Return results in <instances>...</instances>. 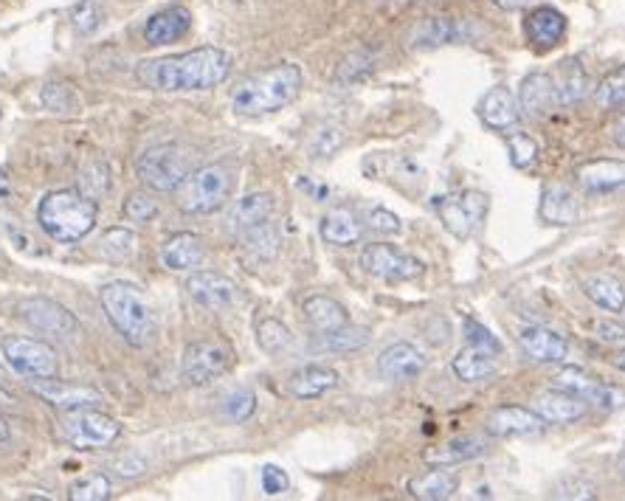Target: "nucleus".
I'll return each mask as SVG.
<instances>
[{
    "label": "nucleus",
    "instance_id": "1",
    "mask_svg": "<svg viewBox=\"0 0 625 501\" xmlns=\"http://www.w3.org/2000/svg\"><path fill=\"white\" fill-rule=\"evenodd\" d=\"M229 74L231 56L215 45L184 51V54L155 56V60H144L136 65V80L158 93L211 91L226 82Z\"/></svg>",
    "mask_w": 625,
    "mask_h": 501
},
{
    "label": "nucleus",
    "instance_id": "2",
    "mask_svg": "<svg viewBox=\"0 0 625 501\" xmlns=\"http://www.w3.org/2000/svg\"><path fill=\"white\" fill-rule=\"evenodd\" d=\"M304 85V74L296 62H277L271 69L251 74L231 91V111L237 116H268L293 105Z\"/></svg>",
    "mask_w": 625,
    "mask_h": 501
},
{
    "label": "nucleus",
    "instance_id": "3",
    "mask_svg": "<svg viewBox=\"0 0 625 501\" xmlns=\"http://www.w3.org/2000/svg\"><path fill=\"white\" fill-rule=\"evenodd\" d=\"M96 200L85 198L80 189H56L49 192L38 206V223L51 240L74 246V242L85 240L96 226Z\"/></svg>",
    "mask_w": 625,
    "mask_h": 501
},
{
    "label": "nucleus",
    "instance_id": "4",
    "mask_svg": "<svg viewBox=\"0 0 625 501\" xmlns=\"http://www.w3.org/2000/svg\"><path fill=\"white\" fill-rule=\"evenodd\" d=\"M107 322L131 347H147L155 338V313L147 296L131 282H107L100 291Z\"/></svg>",
    "mask_w": 625,
    "mask_h": 501
},
{
    "label": "nucleus",
    "instance_id": "5",
    "mask_svg": "<svg viewBox=\"0 0 625 501\" xmlns=\"http://www.w3.org/2000/svg\"><path fill=\"white\" fill-rule=\"evenodd\" d=\"M235 189V173L229 164H206L186 175L178 186V209L184 215H211L223 209Z\"/></svg>",
    "mask_w": 625,
    "mask_h": 501
},
{
    "label": "nucleus",
    "instance_id": "6",
    "mask_svg": "<svg viewBox=\"0 0 625 501\" xmlns=\"http://www.w3.org/2000/svg\"><path fill=\"white\" fill-rule=\"evenodd\" d=\"M192 169V149L180 147V144H155V147L144 149L136 164L138 180L153 192H178V186Z\"/></svg>",
    "mask_w": 625,
    "mask_h": 501
},
{
    "label": "nucleus",
    "instance_id": "7",
    "mask_svg": "<svg viewBox=\"0 0 625 501\" xmlns=\"http://www.w3.org/2000/svg\"><path fill=\"white\" fill-rule=\"evenodd\" d=\"M235 364V347L226 338L192 341L180 358V375L189 386H209Z\"/></svg>",
    "mask_w": 625,
    "mask_h": 501
},
{
    "label": "nucleus",
    "instance_id": "8",
    "mask_svg": "<svg viewBox=\"0 0 625 501\" xmlns=\"http://www.w3.org/2000/svg\"><path fill=\"white\" fill-rule=\"evenodd\" d=\"M0 355L9 369L18 372L20 378H54L60 375V355L51 344L29 335H7L0 341Z\"/></svg>",
    "mask_w": 625,
    "mask_h": 501
},
{
    "label": "nucleus",
    "instance_id": "9",
    "mask_svg": "<svg viewBox=\"0 0 625 501\" xmlns=\"http://www.w3.org/2000/svg\"><path fill=\"white\" fill-rule=\"evenodd\" d=\"M434 211L440 215V223L448 234H454L457 240H468L488 215V195L479 189L448 192L442 198H434Z\"/></svg>",
    "mask_w": 625,
    "mask_h": 501
},
{
    "label": "nucleus",
    "instance_id": "10",
    "mask_svg": "<svg viewBox=\"0 0 625 501\" xmlns=\"http://www.w3.org/2000/svg\"><path fill=\"white\" fill-rule=\"evenodd\" d=\"M62 437L76 448V451H102L113 446L122 434V426L113 417L102 415L96 409H74L65 411L60 422Z\"/></svg>",
    "mask_w": 625,
    "mask_h": 501
},
{
    "label": "nucleus",
    "instance_id": "11",
    "mask_svg": "<svg viewBox=\"0 0 625 501\" xmlns=\"http://www.w3.org/2000/svg\"><path fill=\"white\" fill-rule=\"evenodd\" d=\"M18 316L29 324L31 330L49 335L54 341H71L82 335V324L69 307L45 296H29L18 304Z\"/></svg>",
    "mask_w": 625,
    "mask_h": 501
},
{
    "label": "nucleus",
    "instance_id": "12",
    "mask_svg": "<svg viewBox=\"0 0 625 501\" xmlns=\"http://www.w3.org/2000/svg\"><path fill=\"white\" fill-rule=\"evenodd\" d=\"M361 268L384 282H409L423 273V262L389 242H372L361 251Z\"/></svg>",
    "mask_w": 625,
    "mask_h": 501
},
{
    "label": "nucleus",
    "instance_id": "13",
    "mask_svg": "<svg viewBox=\"0 0 625 501\" xmlns=\"http://www.w3.org/2000/svg\"><path fill=\"white\" fill-rule=\"evenodd\" d=\"M552 386L583 397L588 406H597L603 411L625 409V392L619 386L603 384V380L592 378V375H586L583 369H575V366H566V369L558 372L555 378H552Z\"/></svg>",
    "mask_w": 625,
    "mask_h": 501
},
{
    "label": "nucleus",
    "instance_id": "14",
    "mask_svg": "<svg viewBox=\"0 0 625 501\" xmlns=\"http://www.w3.org/2000/svg\"><path fill=\"white\" fill-rule=\"evenodd\" d=\"M29 389L45 400L49 406L60 411H74V409H96L102 406V395L93 386L82 384H69V380H56L54 378H31Z\"/></svg>",
    "mask_w": 625,
    "mask_h": 501
},
{
    "label": "nucleus",
    "instance_id": "15",
    "mask_svg": "<svg viewBox=\"0 0 625 501\" xmlns=\"http://www.w3.org/2000/svg\"><path fill=\"white\" fill-rule=\"evenodd\" d=\"M186 293L206 310H229L237 302V285L229 276L215 271H195L186 279Z\"/></svg>",
    "mask_w": 625,
    "mask_h": 501
},
{
    "label": "nucleus",
    "instance_id": "16",
    "mask_svg": "<svg viewBox=\"0 0 625 501\" xmlns=\"http://www.w3.org/2000/svg\"><path fill=\"white\" fill-rule=\"evenodd\" d=\"M566 29H570V23H566L564 12H558L555 7H546V3L533 7L524 18L527 43L535 45L539 51H550L564 43Z\"/></svg>",
    "mask_w": 625,
    "mask_h": 501
},
{
    "label": "nucleus",
    "instance_id": "17",
    "mask_svg": "<svg viewBox=\"0 0 625 501\" xmlns=\"http://www.w3.org/2000/svg\"><path fill=\"white\" fill-rule=\"evenodd\" d=\"M546 422L524 406H499L485 417V434L488 437H533L544 431Z\"/></svg>",
    "mask_w": 625,
    "mask_h": 501
},
{
    "label": "nucleus",
    "instance_id": "18",
    "mask_svg": "<svg viewBox=\"0 0 625 501\" xmlns=\"http://www.w3.org/2000/svg\"><path fill=\"white\" fill-rule=\"evenodd\" d=\"M271 215H273V195L251 192L229 206V211H226V220H223V229L229 231L231 237H242L246 231L268 223Z\"/></svg>",
    "mask_w": 625,
    "mask_h": 501
},
{
    "label": "nucleus",
    "instance_id": "19",
    "mask_svg": "<svg viewBox=\"0 0 625 501\" xmlns=\"http://www.w3.org/2000/svg\"><path fill=\"white\" fill-rule=\"evenodd\" d=\"M533 411L546 426H570V422H577L586 417L588 403L583 400V397L570 395V392L552 386L550 392H541V395L535 397Z\"/></svg>",
    "mask_w": 625,
    "mask_h": 501
},
{
    "label": "nucleus",
    "instance_id": "20",
    "mask_svg": "<svg viewBox=\"0 0 625 501\" xmlns=\"http://www.w3.org/2000/svg\"><path fill=\"white\" fill-rule=\"evenodd\" d=\"M575 178L583 192L588 195H617L625 192V161L614 158H595L575 169Z\"/></svg>",
    "mask_w": 625,
    "mask_h": 501
},
{
    "label": "nucleus",
    "instance_id": "21",
    "mask_svg": "<svg viewBox=\"0 0 625 501\" xmlns=\"http://www.w3.org/2000/svg\"><path fill=\"white\" fill-rule=\"evenodd\" d=\"M426 366V355L409 344V341H397L392 347H386L384 353L378 355V372L384 380H392V384H403V380L417 378Z\"/></svg>",
    "mask_w": 625,
    "mask_h": 501
},
{
    "label": "nucleus",
    "instance_id": "22",
    "mask_svg": "<svg viewBox=\"0 0 625 501\" xmlns=\"http://www.w3.org/2000/svg\"><path fill=\"white\" fill-rule=\"evenodd\" d=\"M488 437H479V434H465V437H454V440L442 442L437 448H428L423 453V462L431 465V468H451V465L471 462L479 459L482 453H488Z\"/></svg>",
    "mask_w": 625,
    "mask_h": 501
},
{
    "label": "nucleus",
    "instance_id": "23",
    "mask_svg": "<svg viewBox=\"0 0 625 501\" xmlns=\"http://www.w3.org/2000/svg\"><path fill=\"white\" fill-rule=\"evenodd\" d=\"M519 347L535 364H561L570 355V344L564 335L546 327H524L519 335Z\"/></svg>",
    "mask_w": 625,
    "mask_h": 501
},
{
    "label": "nucleus",
    "instance_id": "24",
    "mask_svg": "<svg viewBox=\"0 0 625 501\" xmlns=\"http://www.w3.org/2000/svg\"><path fill=\"white\" fill-rule=\"evenodd\" d=\"M558 105L555 96V82L550 74H535L524 76L519 87V111L527 118H546L552 113V107Z\"/></svg>",
    "mask_w": 625,
    "mask_h": 501
},
{
    "label": "nucleus",
    "instance_id": "25",
    "mask_svg": "<svg viewBox=\"0 0 625 501\" xmlns=\"http://www.w3.org/2000/svg\"><path fill=\"white\" fill-rule=\"evenodd\" d=\"M479 118L490 131H513L521 118L519 100L508 87H490L482 96V102H479Z\"/></svg>",
    "mask_w": 625,
    "mask_h": 501
},
{
    "label": "nucleus",
    "instance_id": "26",
    "mask_svg": "<svg viewBox=\"0 0 625 501\" xmlns=\"http://www.w3.org/2000/svg\"><path fill=\"white\" fill-rule=\"evenodd\" d=\"M192 29V12L186 7H169L155 12L144 25V40L149 45H169Z\"/></svg>",
    "mask_w": 625,
    "mask_h": 501
},
{
    "label": "nucleus",
    "instance_id": "27",
    "mask_svg": "<svg viewBox=\"0 0 625 501\" xmlns=\"http://www.w3.org/2000/svg\"><path fill=\"white\" fill-rule=\"evenodd\" d=\"M206 242L192 231H178L162 246V265L169 271H192L204 262Z\"/></svg>",
    "mask_w": 625,
    "mask_h": 501
},
{
    "label": "nucleus",
    "instance_id": "28",
    "mask_svg": "<svg viewBox=\"0 0 625 501\" xmlns=\"http://www.w3.org/2000/svg\"><path fill=\"white\" fill-rule=\"evenodd\" d=\"M319 234H322V240L330 242V246L347 248L361 242V237H364V223H361L358 215H355L353 209L338 206V209H330L327 215L322 217Z\"/></svg>",
    "mask_w": 625,
    "mask_h": 501
},
{
    "label": "nucleus",
    "instance_id": "29",
    "mask_svg": "<svg viewBox=\"0 0 625 501\" xmlns=\"http://www.w3.org/2000/svg\"><path fill=\"white\" fill-rule=\"evenodd\" d=\"M335 386H338V372L322 364L304 366V369H296L291 378H288V392H291L296 400H316V397L327 395Z\"/></svg>",
    "mask_w": 625,
    "mask_h": 501
},
{
    "label": "nucleus",
    "instance_id": "30",
    "mask_svg": "<svg viewBox=\"0 0 625 501\" xmlns=\"http://www.w3.org/2000/svg\"><path fill=\"white\" fill-rule=\"evenodd\" d=\"M539 217L550 226H572L577 220L575 192L564 184H546L541 192Z\"/></svg>",
    "mask_w": 625,
    "mask_h": 501
},
{
    "label": "nucleus",
    "instance_id": "31",
    "mask_svg": "<svg viewBox=\"0 0 625 501\" xmlns=\"http://www.w3.org/2000/svg\"><path fill=\"white\" fill-rule=\"evenodd\" d=\"M302 313L304 319H308L310 327L316 330V333H333V330H341L350 324L347 307L341 302H335L333 296H322V293H319V296L304 299Z\"/></svg>",
    "mask_w": 625,
    "mask_h": 501
},
{
    "label": "nucleus",
    "instance_id": "32",
    "mask_svg": "<svg viewBox=\"0 0 625 501\" xmlns=\"http://www.w3.org/2000/svg\"><path fill=\"white\" fill-rule=\"evenodd\" d=\"M465 38V25L454 18H426L412 31V49H437V45H451Z\"/></svg>",
    "mask_w": 625,
    "mask_h": 501
},
{
    "label": "nucleus",
    "instance_id": "33",
    "mask_svg": "<svg viewBox=\"0 0 625 501\" xmlns=\"http://www.w3.org/2000/svg\"><path fill=\"white\" fill-rule=\"evenodd\" d=\"M451 369L459 380L465 384H479V380H488L496 375V355L488 353V349H479V347H468L459 349L451 361Z\"/></svg>",
    "mask_w": 625,
    "mask_h": 501
},
{
    "label": "nucleus",
    "instance_id": "34",
    "mask_svg": "<svg viewBox=\"0 0 625 501\" xmlns=\"http://www.w3.org/2000/svg\"><path fill=\"white\" fill-rule=\"evenodd\" d=\"M552 82H555V96H558V105H577V102L583 100L588 93V74L586 69H583L581 62L577 60H564L561 62V69H558V74L552 76Z\"/></svg>",
    "mask_w": 625,
    "mask_h": 501
},
{
    "label": "nucleus",
    "instance_id": "35",
    "mask_svg": "<svg viewBox=\"0 0 625 501\" xmlns=\"http://www.w3.org/2000/svg\"><path fill=\"white\" fill-rule=\"evenodd\" d=\"M457 488H459L457 473L446 471V468H434V471L412 479L409 495L420 501H446L457 493Z\"/></svg>",
    "mask_w": 625,
    "mask_h": 501
},
{
    "label": "nucleus",
    "instance_id": "36",
    "mask_svg": "<svg viewBox=\"0 0 625 501\" xmlns=\"http://www.w3.org/2000/svg\"><path fill=\"white\" fill-rule=\"evenodd\" d=\"M583 293H586L597 307L608 310V313H623L625 310V288L619 285L614 276H588L583 282Z\"/></svg>",
    "mask_w": 625,
    "mask_h": 501
},
{
    "label": "nucleus",
    "instance_id": "37",
    "mask_svg": "<svg viewBox=\"0 0 625 501\" xmlns=\"http://www.w3.org/2000/svg\"><path fill=\"white\" fill-rule=\"evenodd\" d=\"M369 344V333L364 327H347L333 330V333H319L316 347L327 349V353H353V349H361Z\"/></svg>",
    "mask_w": 625,
    "mask_h": 501
},
{
    "label": "nucleus",
    "instance_id": "38",
    "mask_svg": "<svg viewBox=\"0 0 625 501\" xmlns=\"http://www.w3.org/2000/svg\"><path fill=\"white\" fill-rule=\"evenodd\" d=\"M257 344H260L262 353L279 355V353H285V349L291 347L293 335H291V330L285 327V324L271 316V319H262V322L257 324Z\"/></svg>",
    "mask_w": 625,
    "mask_h": 501
},
{
    "label": "nucleus",
    "instance_id": "39",
    "mask_svg": "<svg viewBox=\"0 0 625 501\" xmlns=\"http://www.w3.org/2000/svg\"><path fill=\"white\" fill-rule=\"evenodd\" d=\"M595 102L603 107V111H617V107H625V65L608 71V74L597 82Z\"/></svg>",
    "mask_w": 625,
    "mask_h": 501
},
{
    "label": "nucleus",
    "instance_id": "40",
    "mask_svg": "<svg viewBox=\"0 0 625 501\" xmlns=\"http://www.w3.org/2000/svg\"><path fill=\"white\" fill-rule=\"evenodd\" d=\"M76 189L91 200L105 198L107 189H111V167L105 161L85 164L80 173V180H76Z\"/></svg>",
    "mask_w": 625,
    "mask_h": 501
},
{
    "label": "nucleus",
    "instance_id": "41",
    "mask_svg": "<svg viewBox=\"0 0 625 501\" xmlns=\"http://www.w3.org/2000/svg\"><path fill=\"white\" fill-rule=\"evenodd\" d=\"M100 254L107 262H127L136 254V234L127 229H111L100 240Z\"/></svg>",
    "mask_w": 625,
    "mask_h": 501
},
{
    "label": "nucleus",
    "instance_id": "42",
    "mask_svg": "<svg viewBox=\"0 0 625 501\" xmlns=\"http://www.w3.org/2000/svg\"><path fill=\"white\" fill-rule=\"evenodd\" d=\"M242 242H246L248 254H254L257 260L268 262L279 254V234L271 223H262L257 229L246 231L242 234Z\"/></svg>",
    "mask_w": 625,
    "mask_h": 501
},
{
    "label": "nucleus",
    "instance_id": "43",
    "mask_svg": "<svg viewBox=\"0 0 625 501\" xmlns=\"http://www.w3.org/2000/svg\"><path fill=\"white\" fill-rule=\"evenodd\" d=\"M372 69H375V56L369 51H353V54H347L338 62L333 80L338 85H353V82L366 80L372 74Z\"/></svg>",
    "mask_w": 625,
    "mask_h": 501
},
{
    "label": "nucleus",
    "instance_id": "44",
    "mask_svg": "<svg viewBox=\"0 0 625 501\" xmlns=\"http://www.w3.org/2000/svg\"><path fill=\"white\" fill-rule=\"evenodd\" d=\"M71 501H105L111 499V479L105 473H91L85 479H76L69 488Z\"/></svg>",
    "mask_w": 625,
    "mask_h": 501
},
{
    "label": "nucleus",
    "instance_id": "45",
    "mask_svg": "<svg viewBox=\"0 0 625 501\" xmlns=\"http://www.w3.org/2000/svg\"><path fill=\"white\" fill-rule=\"evenodd\" d=\"M508 149L510 164H513L515 169H530L539 161V144H535V138L527 136V133H510Z\"/></svg>",
    "mask_w": 625,
    "mask_h": 501
},
{
    "label": "nucleus",
    "instance_id": "46",
    "mask_svg": "<svg viewBox=\"0 0 625 501\" xmlns=\"http://www.w3.org/2000/svg\"><path fill=\"white\" fill-rule=\"evenodd\" d=\"M257 411V395L251 389H237L226 395L223 415L235 422H246Z\"/></svg>",
    "mask_w": 625,
    "mask_h": 501
},
{
    "label": "nucleus",
    "instance_id": "47",
    "mask_svg": "<svg viewBox=\"0 0 625 501\" xmlns=\"http://www.w3.org/2000/svg\"><path fill=\"white\" fill-rule=\"evenodd\" d=\"M462 333H465V341L471 344V347H479V349H488V353H493V355H499L502 353V341L496 338L493 333H490L485 324H479L477 319H465L462 322Z\"/></svg>",
    "mask_w": 625,
    "mask_h": 501
},
{
    "label": "nucleus",
    "instance_id": "48",
    "mask_svg": "<svg viewBox=\"0 0 625 501\" xmlns=\"http://www.w3.org/2000/svg\"><path fill=\"white\" fill-rule=\"evenodd\" d=\"M124 217L133 223H149L153 217H158V203L147 192H131L124 200Z\"/></svg>",
    "mask_w": 625,
    "mask_h": 501
},
{
    "label": "nucleus",
    "instance_id": "49",
    "mask_svg": "<svg viewBox=\"0 0 625 501\" xmlns=\"http://www.w3.org/2000/svg\"><path fill=\"white\" fill-rule=\"evenodd\" d=\"M40 100L49 111L69 113L74 107V91H71V85H62V82H49L40 93Z\"/></svg>",
    "mask_w": 625,
    "mask_h": 501
},
{
    "label": "nucleus",
    "instance_id": "50",
    "mask_svg": "<svg viewBox=\"0 0 625 501\" xmlns=\"http://www.w3.org/2000/svg\"><path fill=\"white\" fill-rule=\"evenodd\" d=\"M341 144H344V136H341L338 127H324L310 142V153H313V158H324V155H333Z\"/></svg>",
    "mask_w": 625,
    "mask_h": 501
},
{
    "label": "nucleus",
    "instance_id": "51",
    "mask_svg": "<svg viewBox=\"0 0 625 501\" xmlns=\"http://www.w3.org/2000/svg\"><path fill=\"white\" fill-rule=\"evenodd\" d=\"M366 226H369L372 231H378V234H397L400 231V217L395 215V211L389 209H372L369 215H366Z\"/></svg>",
    "mask_w": 625,
    "mask_h": 501
},
{
    "label": "nucleus",
    "instance_id": "52",
    "mask_svg": "<svg viewBox=\"0 0 625 501\" xmlns=\"http://www.w3.org/2000/svg\"><path fill=\"white\" fill-rule=\"evenodd\" d=\"M260 484L268 495H279L291 488V479H288V473L282 471V468H277V465H265L260 473Z\"/></svg>",
    "mask_w": 625,
    "mask_h": 501
},
{
    "label": "nucleus",
    "instance_id": "53",
    "mask_svg": "<svg viewBox=\"0 0 625 501\" xmlns=\"http://www.w3.org/2000/svg\"><path fill=\"white\" fill-rule=\"evenodd\" d=\"M555 499H597V490H595V484L581 482V479H572V482L558 484Z\"/></svg>",
    "mask_w": 625,
    "mask_h": 501
},
{
    "label": "nucleus",
    "instance_id": "54",
    "mask_svg": "<svg viewBox=\"0 0 625 501\" xmlns=\"http://www.w3.org/2000/svg\"><path fill=\"white\" fill-rule=\"evenodd\" d=\"M74 25L76 31H82V34H87V31H93L96 25H100V9L93 7V3H82V7L74 9Z\"/></svg>",
    "mask_w": 625,
    "mask_h": 501
},
{
    "label": "nucleus",
    "instance_id": "55",
    "mask_svg": "<svg viewBox=\"0 0 625 501\" xmlns=\"http://www.w3.org/2000/svg\"><path fill=\"white\" fill-rule=\"evenodd\" d=\"M595 333L601 341H608V344H619V341H625V324L608 322V319H603V322L595 324Z\"/></svg>",
    "mask_w": 625,
    "mask_h": 501
},
{
    "label": "nucleus",
    "instance_id": "56",
    "mask_svg": "<svg viewBox=\"0 0 625 501\" xmlns=\"http://www.w3.org/2000/svg\"><path fill=\"white\" fill-rule=\"evenodd\" d=\"M493 7L504 9V12H519V9L539 7V0H490Z\"/></svg>",
    "mask_w": 625,
    "mask_h": 501
},
{
    "label": "nucleus",
    "instance_id": "57",
    "mask_svg": "<svg viewBox=\"0 0 625 501\" xmlns=\"http://www.w3.org/2000/svg\"><path fill=\"white\" fill-rule=\"evenodd\" d=\"M612 138H614V144H619V147L625 149V113H623V116L617 118V124H614Z\"/></svg>",
    "mask_w": 625,
    "mask_h": 501
},
{
    "label": "nucleus",
    "instance_id": "58",
    "mask_svg": "<svg viewBox=\"0 0 625 501\" xmlns=\"http://www.w3.org/2000/svg\"><path fill=\"white\" fill-rule=\"evenodd\" d=\"M9 437H12V431H9V422L0 417V442H7Z\"/></svg>",
    "mask_w": 625,
    "mask_h": 501
},
{
    "label": "nucleus",
    "instance_id": "59",
    "mask_svg": "<svg viewBox=\"0 0 625 501\" xmlns=\"http://www.w3.org/2000/svg\"><path fill=\"white\" fill-rule=\"evenodd\" d=\"M614 366H617L619 372H625V349H619V353L614 355Z\"/></svg>",
    "mask_w": 625,
    "mask_h": 501
},
{
    "label": "nucleus",
    "instance_id": "60",
    "mask_svg": "<svg viewBox=\"0 0 625 501\" xmlns=\"http://www.w3.org/2000/svg\"><path fill=\"white\" fill-rule=\"evenodd\" d=\"M0 380H3V369H0Z\"/></svg>",
    "mask_w": 625,
    "mask_h": 501
}]
</instances>
